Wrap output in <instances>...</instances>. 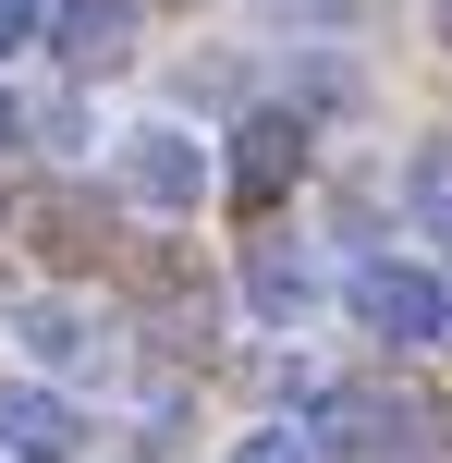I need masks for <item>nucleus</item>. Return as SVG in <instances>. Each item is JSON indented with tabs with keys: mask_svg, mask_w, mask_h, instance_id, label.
Returning a JSON list of instances; mask_svg holds the SVG:
<instances>
[{
	"mask_svg": "<svg viewBox=\"0 0 452 463\" xmlns=\"http://www.w3.org/2000/svg\"><path fill=\"white\" fill-rule=\"evenodd\" d=\"M24 37H37V13H24V0H0V61H13Z\"/></svg>",
	"mask_w": 452,
	"mask_h": 463,
	"instance_id": "12",
	"label": "nucleus"
},
{
	"mask_svg": "<svg viewBox=\"0 0 452 463\" xmlns=\"http://www.w3.org/2000/svg\"><path fill=\"white\" fill-rule=\"evenodd\" d=\"M233 463H318V439H293V427H257V439H245Z\"/></svg>",
	"mask_w": 452,
	"mask_h": 463,
	"instance_id": "11",
	"label": "nucleus"
},
{
	"mask_svg": "<svg viewBox=\"0 0 452 463\" xmlns=\"http://www.w3.org/2000/svg\"><path fill=\"white\" fill-rule=\"evenodd\" d=\"M440 37H452V0H440Z\"/></svg>",
	"mask_w": 452,
	"mask_h": 463,
	"instance_id": "14",
	"label": "nucleus"
},
{
	"mask_svg": "<svg viewBox=\"0 0 452 463\" xmlns=\"http://www.w3.org/2000/svg\"><path fill=\"white\" fill-rule=\"evenodd\" d=\"M293 171H306V122H293V110H257L233 135V208H282Z\"/></svg>",
	"mask_w": 452,
	"mask_h": 463,
	"instance_id": "4",
	"label": "nucleus"
},
{
	"mask_svg": "<svg viewBox=\"0 0 452 463\" xmlns=\"http://www.w3.org/2000/svg\"><path fill=\"white\" fill-rule=\"evenodd\" d=\"M24 244H37V256H62V269H73V256H98L86 195H37V208H24Z\"/></svg>",
	"mask_w": 452,
	"mask_h": 463,
	"instance_id": "10",
	"label": "nucleus"
},
{
	"mask_svg": "<svg viewBox=\"0 0 452 463\" xmlns=\"http://www.w3.org/2000/svg\"><path fill=\"white\" fill-rule=\"evenodd\" d=\"M73 439H86V415H73L62 391H37V378L0 391V451L13 463H73Z\"/></svg>",
	"mask_w": 452,
	"mask_h": 463,
	"instance_id": "6",
	"label": "nucleus"
},
{
	"mask_svg": "<svg viewBox=\"0 0 452 463\" xmlns=\"http://www.w3.org/2000/svg\"><path fill=\"white\" fill-rule=\"evenodd\" d=\"M416 451H440V402L367 391V378L318 391V463H416Z\"/></svg>",
	"mask_w": 452,
	"mask_h": 463,
	"instance_id": "1",
	"label": "nucleus"
},
{
	"mask_svg": "<svg viewBox=\"0 0 452 463\" xmlns=\"http://www.w3.org/2000/svg\"><path fill=\"white\" fill-rule=\"evenodd\" d=\"M404 220L452 244V135H416V159H404Z\"/></svg>",
	"mask_w": 452,
	"mask_h": 463,
	"instance_id": "9",
	"label": "nucleus"
},
{
	"mask_svg": "<svg viewBox=\"0 0 452 463\" xmlns=\"http://www.w3.org/2000/svg\"><path fill=\"white\" fill-rule=\"evenodd\" d=\"M0 146H13V98H0Z\"/></svg>",
	"mask_w": 452,
	"mask_h": 463,
	"instance_id": "13",
	"label": "nucleus"
},
{
	"mask_svg": "<svg viewBox=\"0 0 452 463\" xmlns=\"http://www.w3.org/2000/svg\"><path fill=\"white\" fill-rule=\"evenodd\" d=\"M355 329H380V342H452V280L404 269V256H367L355 269Z\"/></svg>",
	"mask_w": 452,
	"mask_h": 463,
	"instance_id": "2",
	"label": "nucleus"
},
{
	"mask_svg": "<svg viewBox=\"0 0 452 463\" xmlns=\"http://www.w3.org/2000/svg\"><path fill=\"white\" fill-rule=\"evenodd\" d=\"M13 342L37 354L49 378H73V366H98V329H86V305H62V293H49V305H24V317H13Z\"/></svg>",
	"mask_w": 452,
	"mask_h": 463,
	"instance_id": "8",
	"label": "nucleus"
},
{
	"mask_svg": "<svg viewBox=\"0 0 452 463\" xmlns=\"http://www.w3.org/2000/svg\"><path fill=\"white\" fill-rule=\"evenodd\" d=\"M245 305H257L269 329H293L318 305V256L293 244V232H257V244H245Z\"/></svg>",
	"mask_w": 452,
	"mask_h": 463,
	"instance_id": "5",
	"label": "nucleus"
},
{
	"mask_svg": "<svg viewBox=\"0 0 452 463\" xmlns=\"http://www.w3.org/2000/svg\"><path fill=\"white\" fill-rule=\"evenodd\" d=\"M122 195L159 208V220H184L196 195H208V146H196L184 122H135V135H122Z\"/></svg>",
	"mask_w": 452,
	"mask_h": 463,
	"instance_id": "3",
	"label": "nucleus"
},
{
	"mask_svg": "<svg viewBox=\"0 0 452 463\" xmlns=\"http://www.w3.org/2000/svg\"><path fill=\"white\" fill-rule=\"evenodd\" d=\"M49 49H62L73 73H122V49H135V0H62Z\"/></svg>",
	"mask_w": 452,
	"mask_h": 463,
	"instance_id": "7",
	"label": "nucleus"
}]
</instances>
